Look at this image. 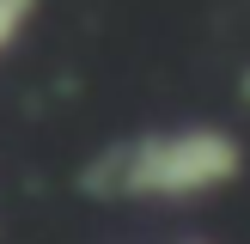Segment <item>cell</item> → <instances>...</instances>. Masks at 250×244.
<instances>
[{
	"label": "cell",
	"mask_w": 250,
	"mask_h": 244,
	"mask_svg": "<svg viewBox=\"0 0 250 244\" xmlns=\"http://www.w3.org/2000/svg\"><path fill=\"white\" fill-rule=\"evenodd\" d=\"M244 177V141L214 122H171V128H134L80 165V189L98 202L128 207H183L220 195Z\"/></svg>",
	"instance_id": "cell-1"
},
{
	"label": "cell",
	"mask_w": 250,
	"mask_h": 244,
	"mask_svg": "<svg viewBox=\"0 0 250 244\" xmlns=\"http://www.w3.org/2000/svg\"><path fill=\"white\" fill-rule=\"evenodd\" d=\"M37 6H43V0H0V61L24 43V31H31Z\"/></svg>",
	"instance_id": "cell-2"
},
{
	"label": "cell",
	"mask_w": 250,
	"mask_h": 244,
	"mask_svg": "<svg viewBox=\"0 0 250 244\" xmlns=\"http://www.w3.org/2000/svg\"><path fill=\"white\" fill-rule=\"evenodd\" d=\"M177 244H202V238H177Z\"/></svg>",
	"instance_id": "cell-3"
}]
</instances>
